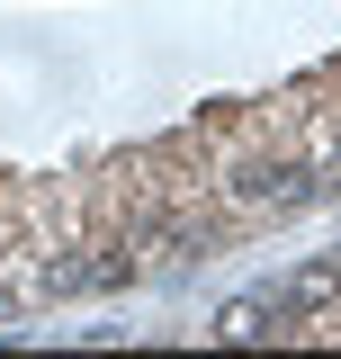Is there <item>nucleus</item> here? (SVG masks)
<instances>
[{"instance_id":"f257e3e1","label":"nucleus","mask_w":341,"mask_h":359,"mask_svg":"<svg viewBox=\"0 0 341 359\" xmlns=\"http://www.w3.org/2000/svg\"><path fill=\"white\" fill-rule=\"evenodd\" d=\"M243 207H305L314 198V171H297V162H234V180H225Z\"/></svg>"},{"instance_id":"f03ea898","label":"nucleus","mask_w":341,"mask_h":359,"mask_svg":"<svg viewBox=\"0 0 341 359\" xmlns=\"http://www.w3.org/2000/svg\"><path fill=\"white\" fill-rule=\"evenodd\" d=\"M333 297H341V261H323V269H305V278L279 287V314H314V306H333Z\"/></svg>"},{"instance_id":"7ed1b4c3","label":"nucleus","mask_w":341,"mask_h":359,"mask_svg":"<svg viewBox=\"0 0 341 359\" xmlns=\"http://www.w3.org/2000/svg\"><path fill=\"white\" fill-rule=\"evenodd\" d=\"M215 332H225V341H269V306H260V297H234V306L215 314Z\"/></svg>"},{"instance_id":"20e7f679","label":"nucleus","mask_w":341,"mask_h":359,"mask_svg":"<svg viewBox=\"0 0 341 359\" xmlns=\"http://www.w3.org/2000/svg\"><path fill=\"white\" fill-rule=\"evenodd\" d=\"M333 162H341V144H333Z\"/></svg>"}]
</instances>
